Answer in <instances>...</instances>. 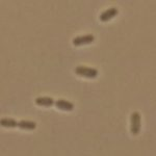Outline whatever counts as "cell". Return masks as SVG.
Instances as JSON below:
<instances>
[{
  "label": "cell",
  "instance_id": "6da1fadb",
  "mask_svg": "<svg viewBox=\"0 0 156 156\" xmlns=\"http://www.w3.org/2000/svg\"><path fill=\"white\" fill-rule=\"evenodd\" d=\"M75 73L77 75L84 78H90V79H94L98 76V70L94 68H89L84 66H79L75 69Z\"/></svg>",
  "mask_w": 156,
  "mask_h": 156
},
{
  "label": "cell",
  "instance_id": "7a4b0ae2",
  "mask_svg": "<svg viewBox=\"0 0 156 156\" xmlns=\"http://www.w3.org/2000/svg\"><path fill=\"white\" fill-rule=\"evenodd\" d=\"M140 130V115L138 112H133L130 117V132L137 135Z\"/></svg>",
  "mask_w": 156,
  "mask_h": 156
},
{
  "label": "cell",
  "instance_id": "3957f363",
  "mask_svg": "<svg viewBox=\"0 0 156 156\" xmlns=\"http://www.w3.org/2000/svg\"><path fill=\"white\" fill-rule=\"evenodd\" d=\"M95 41V37L93 34H85V36H79L73 39V45L74 46H84L90 45Z\"/></svg>",
  "mask_w": 156,
  "mask_h": 156
},
{
  "label": "cell",
  "instance_id": "277c9868",
  "mask_svg": "<svg viewBox=\"0 0 156 156\" xmlns=\"http://www.w3.org/2000/svg\"><path fill=\"white\" fill-rule=\"evenodd\" d=\"M118 12H119L118 9H115V7H110V9L104 11L101 15H100L99 19L101 22H108L109 20L115 18V17L118 15Z\"/></svg>",
  "mask_w": 156,
  "mask_h": 156
},
{
  "label": "cell",
  "instance_id": "5b68a950",
  "mask_svg": "<svg viewBox=\"0 0 156 156\" xmlns=\"http://www.w3.org/2000/svg\"><path fill=\"white\" fill-rule=\"evenodd\" d=\"M54 105L58 108V109L65 110V112H72V110L74 109V104L70 101H67V100L59 99V100H57V101H55Z\"/></svg>",
  "mask_w": 156,
  "mask_h": 156
},
{
  "label": "cell",
  "instance_id": "8992f818",
  "mask_svg": "<svg viewBox=\"0 0 156 156\" xmlns=\"http://www.w3.org/2000/svg\"><path fill=\"white\" fill-rule=\"evenodd\" d=\"M55 103V101L50 97H39L36 99V104L43 107H50Z\"/></svg>",
  "mask_w": 156,
  "mask_h": 156
},
{
  "label": "cell",
  "instance_id": "52a82bcc",
  "mask_svg": "<svg viewBox=\"0 0 156 156\" xmlns=\"http://www.w3.org/2000/svg\"><path fill=\"white\" fill-rule=\"evenodd\" d=\"M18 127L23 130H34L37 128V123L34 122V121L22 120L18 122Z\"/></svg>",
  "mask_w": 156,
  "mask_h": 156
},
{
  "label": "cell",
  "instance_id": "ba28073f",
  "mask_svg": "<svg viewBox=\"0 0 156 156\" xmlns=\"http://www.w3.org/2000/svg\"><path fill=\"white\" fill-rule=\"evenodd\" d=\"M0 124H1L2 127H6V128L18 127V122H17L15 119H9V118L1 119V121H0Z\"/></svg>",
  "mask_w": 156,
  "mask_h": 156
}]
</instances>
